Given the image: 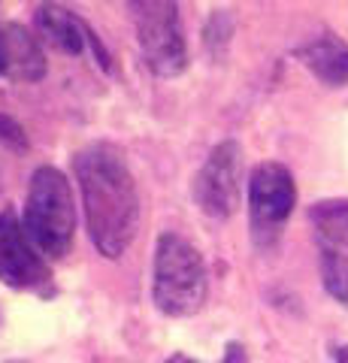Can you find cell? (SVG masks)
<instances>
[{
    "label": "cell",
    "mask_w": 348,
    "mask_h": 363,
    "mask_svg": "<svg viewBox=\"0 0 348 363\" xmlns=\"http://www.w3.org/2000/svg\"><path fill=\"white\" fill-rule=\"evenodd\" d=\"M73 169L91 242L103 257H121L140 224V194L125 155L109 143H91L73 157Z\"/></svg>",
    "instance_id": "6da1fadb"
},
{
    "label": "cell",
    "mask_w": 348,
    "mask_h": 363,
    "mask_svg": "<svg viewBox=\"0 0 348 363\" xmlns=\"http://www.w3.org/2000/svg\"><path fill=\"white\" fill-rule=\"evenodd\" d=\"M206 264L203 255L179 233H161L155 242V306L170 318H188L206 303Z\"/></svg>",
    "instance_id": "7a4b0ae2"
},
{
    "label": "cell",
    "mask_w": 348,
    "mask_h": 363,
    "mask_svg": "<svg viewBox=\"0 0 348 363\" xmlns=\"http://www.w3.org/2000/svg\"><path fill=\"white\" fill-rule=\"evenodd\" d=\"M25 230L40 255L64 257L73 245L76 233V206L70 182L61 169L37 167L28 185L25 200Z\"/></svg>",
    "instance_id": "3957f363"
},
{
    "label": "cell",
    "mask_w": 348,
    "mask_h": 363,
    "mask_svg": "<svg viewBox=\"0 0 348 363\" xmlns=\"http://www.w3.org/2000/svg\"><path fill=\"white\" fill-rule=\"evenodd\" d=\"M130 9L133 21H137V43L152 76L170 79L185 73L188 49L182 21H179V6L170 0H142V4H130Z\"/></svg>",
    "instance_id": "277c9868"
},
{
    "label": "cell",
    "mask_w": 348,
    "mask_h": 363,
    "mask_svg": "<svg viewBox=\"0 0 348 363\" xmlns=\"http://www.w3.org/2000/svg\"><path fill=\"white\" fill-rule=\"evenodd\" d=\"M294 203L297 185L291 169L276 161L257 164L249 176V218L254 240L261 245L273 242L294 212Z\"/></svg>",
    "instance_id": "5b68a950"
},
{
    "label": "cell",
    "mask_w": 348,
    "mask_h": 363,
    "mask_svg": "<svg viewBox=\"0 0 348 363\" xmlns=\"http://www.w3.org/2000/svg\"><path fill=\"white\" fill-rule=\"evenodd\" d=\"M240 176H242L240 145L233 140L218 143L194 179V203L200 206V212L215 221L230 218L240 206Z\"/></svg>",
    "instance_id": "8992f818"
},
{
    "label": "cell",
    "mask_w": 348,
    "mask_h": 363,
    "mask_svg": "<svg viewBox=\"0 0 348 363\" xmlns=\"http://www.w3.org/2000/svg\"><path fill=\"white\" fill-rule=\"evenodd\" d=\"M0 281L18 291H30L49 281V267L40 248L30 242L25 224L13 212H0Z\"/></svg>",
    "instance_id": "52a82bcc"
},
{
    "label": "cell",
    "mask_w": 348,
    "mask_h": 363,
    "mask_svg": "<svg viewBox=\"0 0 348 363\" xmlns=\"http://www.w3.org/2000/svg\"><path fill=\"white\" fill-rule=\"evenodd\" d=\"M46 76V58L37 37L13 21H0V79L40 82Z\"/></svg>",
    "instance_id": "ba28073f"
},
{
    "label": "cell",
    "mask_w": 348,
    "mask_h": 363,
    "mask_svg": "<svg viewBox=\"0 0 348 363\" xmlns=\"http://www.w3.org/2000/svg\"><path fill=\"white\" fill-rule=\"evenodd\" d=\"M33 25H37V33L43 40L64 55H82L88 45H91V37H94V30L85 28L70 9L55 6V4L37 6Z\"/></svg>",
    "instance_id": "9c48e42d"
},
{
    "label": "cell",
    "mask_w": 348,
    "mask_h": 363,
    "mask_svg": "<svg viewBox=\"0 0 348 363\" xmlns=\"http://www.w3.org/2000/svg\"><path fill=\"white\" fill-rule=\"evenodd\" d=\"M300 61L324 85L333 88L348 85V43L333 37V33H324V37H315L312 43L303 45Z\"/></svg>",
    "instance_id": "30bf717a"
},
{
    "label": "cell",
    "mask_w": 348,
    "mask_h": 363,
    "mask_svg": "<svg viewBox=\"0 0 348 363\" xmlns=\"http://www.w3.org/2000/svg\"><path fill=\"white\" fill-rule=\"evenodd\" d=\"M309 221L315 227L324 248H348V197L321 200L309 209Z\"/></svg>",
    "instance_id": "8fae6325"
},
{
    "label": "cell",
    "mask_w": 348,
    "mask_h": 363,
    "mask_svg": "<svg viewBox=\"0 0 348 363\" xmlns=\"http://www.w3.org/2000/svg\"><path fill=\"white\" fill-rule=\"evenodd\" d=\"M321 281L333 300L348 303V255L336 248H321Z\"/></svg>",
    "instance_id": "7c38bea8"
},
{
    "label": "cell",
    "mask_w": 348,
    "mask_h": 363,
    "mask_svg": "<svg viewBox=\"0 0 348 363\" xmlns=\"http://www.w3.org/2000/svg\"><path fill=\"white\" fill-rule=\"evenodd\" d=\"M0 143L6 145V149H13V152H25L28 149V133L25 128L16 121V118H9L0 112Z\"/></svg>",
    "instance_id": "4fadbf2b"
},
{
    "label": "cell",
    "mask_w": 348,
    "mask_h": 363,
    "mask_svg": "<svg viewBox=\"0 0 348 363\" xmlns=\"http://www.w3.org/2000/svg\"><path fill=\"white\" fill-rule=\"evenodd\" d=\"M167 363H200V360H194V357H188V354H173Z\"/></svg>",
    "instance_id": "5bb4252c"
},
{
    "label": "cell",
    "mask_w": 348,
    "mask_h": 363,
    "mask_svg": "<svg viewBox=\"0 0 348 363\" xmlns=\"http://www.w3.org/2000/svg\"><path fill=\"white\" fill-rule=\"evenodd\" d=\"M13 363H28V360H13Z\"/></svg>",
    "instance_id": "9a60e30c"
}]
</instances>
